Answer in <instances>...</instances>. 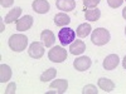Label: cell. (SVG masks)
Returning a JSON list of instances; mask_svg holds the SVG:
<instances>
[{
  "mask_svg": "<svg viewBox=\"0 0 126 94\" xmlns=\"http://www.w3.org/2000/svg\"><path fill=\"white\" fill-rule=\"evenodd\" d=\"M111 39V35H110V31L105 28H97L92 31L91 34V40L94 45L97 47H102L105 44H107Z\"/></svg>",
  "mask_w": 126,
  "mask_h": 94,
  "instance_id": "obj_1",
  "label": "cell"
},
{
  "mask_svg": "<svg viewBox=\"0 0 126 94\" xmlns=\"http://www.w3.org/2000/svg\"><path fill=\"white\" fill-rule=\"evenodd\" d=\"M28 45V38L23 34H14L9 38V48L13 51H23Z\"/></svg>",
  "mask_w": 126,
  "mask_h": 94,
  "instance_id": "obj_2",
  "label": "cell"
},
{
  "mask_svg": "<svg viewBox=\"0 0 126 94\" xmlns=\"http://www.w3.org/2000/svg\"><path fill=\"white\" fill-rule=\"evenodd\" d=\"M67 50L63 48L62 45H56L53 47L50 50H49V53H48V58L50 61H53V63H63L66 59H67Z\"/></svg>",
  "mask_w": 126,
  "mask_h": 94,
  "instance_id": "obj_3",
  "label": "cell"
},
{
  "mask_svg": "<svg viewBox=\"0 0 126 94\" xmlns=\"http://www.w3.org/2000/svg\"><path fill=\"white\" fill-rule=\"evenodd\" d=\"M75 38H76V33H75V30L71 29V28H62L58 33V39L61 41L62 47L73 43Z\"/></svg>",
  "mask_w": 126,
  "mask_h": 94,
  "instance_id": "obj_4",
  "label": "cell"
},
{
  "mask_svg": "<svg viewBox=\"0 0 126 94\" xmlns=\"http://www.w3.org/2000/svg\"><path fill=\"white\" fill-rule=\"evenodd\" d=\"M28 53L32 58L34 59H40L44 55V44L40 43V41H34L29 45Z\"/></svg>",
  "mask_w": 126,
  "mask_h": 94,
  "instance_id": "obj_5",
  "label": "cell"
},
{
  "mask_svg": "<svg viewBox=\"0 0 126 94\" xmlns=\"http://www.w3.org/2000/svg\"><path fill=\"white\" fill-rule=\"evenodd\" d=\"M68 89V82L66 79H58V80H53L49 85V92L48 93H58V94H63Z\"/></svg>",
  "mask_w": 126,
  "mask_h": 94,
  "instance_id": "obj_6",
  "label": "cell"
},
{
  "mask_svg": "<svg viewBox=\"0 0 126 94\" xmlns=\"http://www.w3.org/2000/svg\"><path fill=\"white\" fill-rule=\"evenodd\" d=\"M33 25V16L32 15H25L16 20V30L18 31H25L29 30Z\"/></svg>",
  "mask_w": 126,
  "mask_h": 94,
  "instance_id": "obj_7",
  "label": "cell"
},
{
  "mask_svg": "<svg viewBox=\"0 0 126 94\" xmlns=\"http://www.w3.org/2000/svg\"><path fill=\"white\" fill-rule=\"evenodd\" d=\"M119 63H120V58L117 54H110L105 58L102 65H103L105 70H113L119 65Z\"/></svg>",
  "mask_w": 126,
  "mask_h": 94,
  "instance_id": "obj_8",
  "label": "cell"
},
{
  "mask_svg": "<svg viewBox=\"0 0 126 94\" xmlns=\"http://www.w3.org/2000/svg\"><path fill=\"white\" fill-rule=\"evenodd\" d=\"M32 8L38 14H47L50 9V5L47 0H34L32 4Z\"/></svg>",
  "mask_w": 126,
  "mask_h": 94,
  "instance_id": "obj_9",
  "label": "cell"
},
{
  "mask_svg": "<svg viewBox=\"0 0 126 94\" xmlns=\"http://www.w3.org/2000/svg\"><path fill=\"white\" fill-rule=\"evenodd\" d=\"M91 64H92V61L88 57H79L75 60L73 67H75V69L78 70V71H85L91 67Z\"/></svg>",
  "mask_w": 126,
  "mask_h": 94,
  "instance_id": "obj_10",
  "label": "cell"
},
{
  "mask_svg": "<svg viewBox=\"0 0 126 94\" xmlns=\"http://www.w3.org/2000/svg\"><path fill=\"white\" fill-rule=\"evenodd\" d=\"M56 6L59 10H62L63 13L72 12V10L76 8V0H57Z\"/></svg>",
  "mask_w": 126,
  "mask_h": 94,
  "instance_id": "obj_11",
  "label": "cell"
},
{
  "mask_svg": "<svg viewBox=\"0 0 126 94\" xmlns=\"http://www.w3.org/2000/svg\"><path fill=\"white\" fill-rule=\"evenodd\" d=\"M86 50V44L83 40H75L69 45V53L73 55H81Z\"/></svg>",
  "mask_w": 126,
  "mask_h": 94,
  "instance_id": "obj_12",
  "label": "cell"
},
{
  "mask_svg": "<svg viewBox=\"0 0 126 94\" xmlns=\"http://www.w3.org/2000/svg\"><path fill=\"white\" fill-rule=\"evenodd\" d=\"M40 40L43 41V44H44L47 48H50V47H53V44H54L56 36H54V34L52 33L50 30L46 29V30H43V31L40 33Z\"/></svg>",
  "mask_w": 126,
  "mask_h": 94,
  "instance_id": "obj_13",
  "label": "cell"
},
{
  "mask_svg": "<svg viewBox=\"0 0 126 94\" xmlns=\"http://www.w3.org/2000/svg\"><path fill=\"white\" fill-rule=\"evenodd\" d=\"M97 83H98L100 89L103 90V92H106V93H110V92H112L115 89V83L111 79H109V78H100Z\"/></svg>",
  "mask_w": 126,
  "mask_h": 94,
  "instance_id": "obj_14",
  "label": "cell"
},
{
  "mask_svg": "<svg viewBox=\"0 0 126 94\" xmlns=\"http://www.w3.org/2000/svg\"><path fill=\"white\" fill-rule=\"evenodd\" d=\"M101 16V10L97 8H91L85 10V18L88 22H97Z\"/></svg>",
  "mask_w": 126,
  "mask_h": 94,
  "instance_id": "obj_15",
  "label": "cell"
},
{
  "mask_svg": "<svg viewBox=\"0 0 126 94\" xmlns=\"http://www.w3.org/2000/svg\"><path fill=\"white\" fill-rule=\"evenodd\" d=\"M71 23V18L66 14V13H58V14H56V16H54V24L57 25V26H61V28H63V26H66V25H68Z\"/></svg>",
  "mask_w": 126,
  "mask_h": 94,
  "instance_id": "obj_16",
  "label": "cell"
},
{
  "mask_svg": "<svg viewBox=\"0 0 126 94\" xmlns=\"http://www.w3.org/2000/svg\"><path fill=\"white\" fill-rule=\"evenodd\" d=\"M20 14H22V8H14L13 10H10V12L5 15V24H12L13 22H15V20L19 19Z\"/></svg>",
  "mask_w": 126,
  "mask_h": 94,
  "instance_id": "obj_17",
  "label": "cell"
},
{
  "mask_svg": "<svg viewBox=\"0 0 126 94\" xmlns=\"http://www.w3.org/2000/svg\"><path fill=\"white\" fill-rule=\"evenodd\" d=\"M12 78V69L6 64L0 65V83H5Z\"/></svg>",
  "mask_w": 126,
  "mask_h": 94,
  "instance_id": "obj_18",
  "label": "cell"
},
{
  "mask_svg": "<svg viewBox=\"0 0 126 94\" xmlns=\"http://www.w3.org/2000/svg\"><path fill=\"white\" fill-rule=\"evenodd\" d=\"M91 31H92V26H91L88 23H83V24H81V25L77 28L76 34H77L78 38H86L87 35L91 34Z\"/></svg>",
  "mask_w": 126,
  "mask_h": 94,
  "instance_id": "obj_19",
  "label": "cell"
},
{
  "mask_svg": "<svg viewBox=\"0 0 126 94\" xmlns=\"http://www.w3.org/2000/svg\"><path fill=\"white\" fill-rule=\"evenodd\" d=\"M56 75H57V69L49 68L48 70L43 71V73L40 74V80L46 83V82H49V80H53V79L56 78Z\"/></svg>",
  "mask_w": 126,
  "mask_h": 94,
  "instance_id": "obj_20",
  "label": "cell"
},
{
  "mask_svg": "<svg viewBox=\"0 0 126 94\" xmlns=\"http://www.w3.org/2000/svg\"><path fill=\"white\" fill-rule=\"evenodd\" d=\"M82 93H83V94H97L98 90H97L96 85H93V84H87L85 88H83Z\"/></svg>",
  "mask_w": 126,
  "mask_h": 94,
  "instance_id": "obj_21",
  "label": "cell"
},
{
  "mask_svg": "<svg viewBox=\"0 0 126 94\" xmlns=\"http://www.w3.org/2000/svg\"><path fill=\"white\" fill-rule=\"evenodd\" d=\"M101 0H83V5H85V8H97V5L100 4Z\"/></svg>",
  "mask_w": 126,
  "mask_h": 94,
  "instance_id": "obj_22",
  "label": "cell"
},
{
  "mask_svg": "<svg viewBox=\"0 0 126 94\" xmlns=\"http://www.w3.org/2000/svg\"><path fill=\"white\" fill-rule=\"evenodd\" d=\"M124 3V0H107V4L110 8H113V9H116L119 6H121Z\"/></svg>",
  "mask_w": 126,
  "mask_h": 94,
  "instance_id": "obj_23",
  "label": "cell"
},
{
  "mask_svg": "<svg viewBox=\"0 0 126 94\" xmlns=\"http://www.w3.org/2000/svg\"><path fill=\"white\" fill-rule=\"evenodd\" d=\"M16 92V84L15 83H9V85L6 87L5 94H14Z\"/></svg>",
  "mask_w": 126,
  "mask_h": 94,
  "instance_id": "obj_24",
  "label": "cell"
},
{
  "mask_svg": "<svg viewBox=\"0 0 126 94\" xmlns=\"http://www.w3.org/2000/svg\"><path fill=\"white\" fill-rule=\"evenodd\" d=\"M0 4L3 8H10L14 4V0H0Z\"/></svg>",
  "mask_w": 126,
  "mask_h": 94,
  "instance_id": "obj_25",
  "label": "cell"
},
{
  "mask_svg": "<svg viewBox=\"0 0 126 94\" xmlns=\"http://www.w3.org/2000/svg\"><path fill=\"white\" fill-rule=\"evenodd\" d=\"M122 18L126 20V8H124V10H122Z\"/></svg>",
  "mask_w": 126,
  "mask_h": 94,
  "instance_id": "obj_26",
  "label": "cell"
},
{
  "mask_svg": "<svg viewBox=\"0 0 126 94\" xmlns=\"http://www.w3.org/2000/svg\"><path fill=\"white\" fill-rule=\"evenodd\" d=\"M122 67H124V69H126V55H125V58L122 60Z\"/></svg>",
  "mask_w": 126,
  "mask_h": 94,
  "instance_id": "obj_27",
  "label": "cell"
},
{
  "mask_svg": "<svg viewBox=\"0 0 126 94\" xmlns=\"http://www.w3.org/2000/svg\"><path fill=\"white\" fill-rule=\"evenodd\" d=\"M125 35H126V26H125Z\"/></svg>",
  "mask_w": 126,
  "mask_h": 94,
  "instance_id": "obj_28",
  "label": "cell"
}]
</instances>
